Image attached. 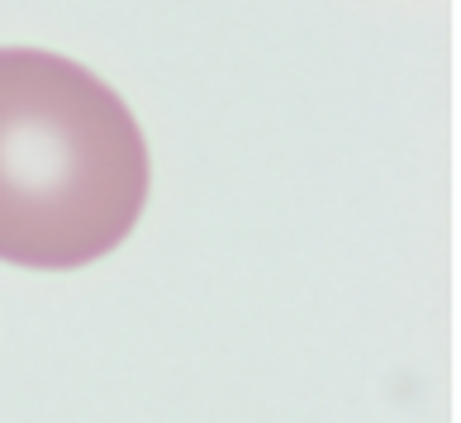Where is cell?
Returning <instances> with one entry per match:
<instances>
[{
	"instance_id": "1",
	"label": "cell",
	"mask_w": 461,
	"mask_h": 423,
	"mask_svg": "<svg viewBox=\"0 0 461 423\" xmlns=\"http://www.w3.org/2000/svg\"><path fill=\"white\" fill-rule=\"evenodd\" d=\"M148 139L110 81L43 48H0V262H100L148 210Z\"/></svg>"
}]
</instances>
